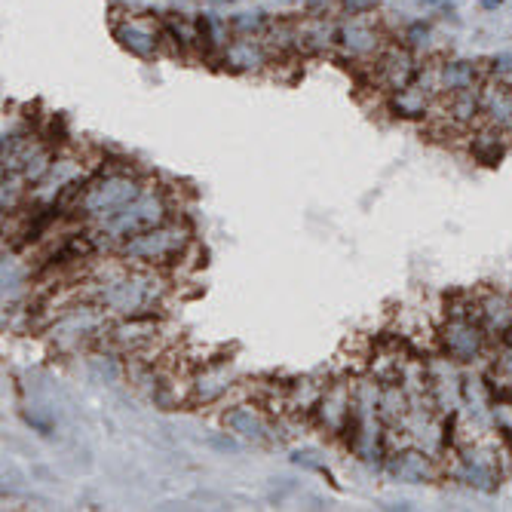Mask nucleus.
<instances>
[{
  "label": "nucleus",
  "instance_id": "obj_1",
  "mask_svg": "<svg viewBox=\"0 0 512 512\" xmlns=\"http://www.w3.org/2000/svg\"><path fill=\"white\" fill-rule=\"evenodd\" d=\"M163 295V283L154 276L151 267H138L123 276H114L99 289V304L120 316H151L154 304Z\"/></svg>",
  "mask_w": 512,
  "mask_h": 512
},
{
  "label": "nucleus",
  "instance_id": "obj_2",
  "mask_svg": "<svg viewBox=\"0 0 512 512\" xmlns=\"http://www.w3.org/2000/svg\"><path fill=\"white\" fill-rule=\"evenodd\" d=\"M142 194H145L142 181L132 178L123 169H111V172H102L99 181L86 184L74 209L83 212L86 218H96L102 224V221H108L111 215L126 209L132 200H138Z\"/></svg>",
  "mask_w": 512,
  "mask_h": 512
},
{
  "label": "nucleus",
  "instance_id": "obj_3",
  "mask_svg": "<svg viewBox=\"0 0 512 512\" xmlns=\"http://www.w3.org/2000/svg\"><path fill=\"white\" fill-rule=\"evenodd\" d=\"M188 227L178 224L175 218H166L163 224L145 230L132 240L123 243L120 255L138 267H163V264H175L184 255V246H188Z\"/></svg>",
  "mask_w": 512,
  "mask_h": 512
},
{
  "label": "nucleus",
  "instance_id": "obj_4",
  "mask_svg": "<svg viewBox=\"0 0 512 512\" xmlns=\"http://www.w3.org/2000/svg\"><path fill=\"white\" fill-rule=\"evenodd\" d=\"M169 218V206H166V200L163 197H154V194H142L138 200H132L126 209H120L117 215H111L108 221H102L99 227H102V234H108L111 240H120V243H126V240H132V237H138V234H145V230H151V227H157V224H163Z\"/></svg>",
  "mask_w": 512,
  "mask_h": 512
},
{
  "label": "nucleus",
  "instance_id": "obj_5",
  "mask_svg": "<svg viewBox=\"0 0 512 512\" xmlns=\"http://www.w3.org/2000/svg\"><path fill=\"white\" fill-rule=\"evenodd\" d=\"M439 344L442 353L451 362H476L485 353L488 332L479 319L470 316H448V322L439 329Z\"/></svg>",
  "mask_w": 512,
  "mask_h": 512
},
{
  "label": "nucleus",
  "instance_id": "obj_6",
  "mask_svg": "<svg viewBox=\"0 0 512 512\" xmlns=\"http://www.w3.org/2000/svg\"><path fill=\"white\" fill-rule=\"evenodd\" d=\"M457 479L467 482L470 488L491 494L500 485V470H497V460L488 451H470L460 457V467H457Z\"/></svg>",
  "mask_w": 512,
  "mask_h": 512
},
{
  "label": "nucleus",
  "instance_id": "obj_7",
  "mask_svg": "<svg viewBox=\"0 0 512 512\" xmlns=\"http://www.w3.org/2000/svg\"><path fill=\"white\" fill-rule=\"evenodd\" d=\"M417 77H421V65L414 62V56H411L408 50H390V53L381 59V65H378V80H381L390 92L411 86Z\"/></svg>",
  "mask_w": 512,
  "mask_h": 512
},
{
  "label": "nucleus",
  "instance_id": "obj_8",
  "mask_svg": "<svg viewBox=\"0 0 512 512\" xmlns=\"http://www.w3.org/2000/svg\"><path fill=\"white\" fill-rule=\"evenodd\" d=\"M387 473L408 485H424L433 479V463L424 451H399L387 460Z\"/></svg>",
  "mask_w": 512,
  "mask_h": 512
},
{
  "label": "nucleus",
  "instance_id": "obj_9",
  "mask_svg": "<svg viewBox=\"0 0 512 512\" xmlns=\"http://www.w3.org/2000/svg\"><path fill=\"white\" fill-rule=\"evenodd\" d=\"M114 34H117V40H120L123 50H129L132 56H138V59H151V56H157V43H160V37H157V31H154L151 25L138 22V19H126V22H120V25L114 28Z\"/></svg>",
  "mask_w": 512,
  "mask_h": 512
},
{
  "label": "nucleus",
  "instance_id": "obj_10",
  "mask_svg": "<svg viewBox=\"0 0 512 512\" xmlns=\"http://www.w3.org/2000/svg\"><path fill=\"white\" fill-rule=\"evenodd\" d=\"M433 83L439 92H448V96H454V92H467V89H479V68L473 62H442L436 71H433Z\"/></svg>",
  "mask_w": 512,
  "mask_h": 512
},
{
  "label": "nucleus",
  "instance_id": "obj_11",
  "mask_svg": "<svg viewBox=\"0 0 512 512\" xmlns=\"http://www.w3.org/2000/svg\"><path fill=\"white\" fill-rule=\"evenodd\" d=\"M479 96H482V114H485L488 126L512 129V86L488 83L479 89Z\"/></svg>",
  "mask_w": 512,
  "mask_h": 512
},
{
  "label": "nucleus",
  "instance_id": "obj_12",
  "mask_svg": "<svg viewBox=\"0 0 512 512\" xmlns=\"http://www.w3.org/2000/svg\"><path fill=\"white\" fill-rule=\"evenodd\" d=\"M430 92L433 89H424V83H411L405 89H396L390 96V111L399 117V120H424L430 114Z\"/></svg>",
  "mask_w": 512,
  "mask_h": 512
},
{
  "label": "nucleus",
  "instance_id": "obj_13",
  "mask_svg": "<svg viewBox=\"0 0 512 512\" xmlns=\"http://www.w3.org/2000/svg\"><path fill=\"white\" fill-rule=\"evenodd\" d=\"M479 319L488 335L503 338L512 329V301L500 292H491L479 301Z\"/></svg>",
  "mask_w": 512,
  "mask_h": 512
},
{
  "label": "nucleus",
  "instance_id": "obj_14",
  "mask_svg": "<svg viewBox=\"0 0 512 512\" xmlns=\"http://www.w3.org/2000/svg\"><path fill=\"white\" fill-rule=\"evenodd\" d=\"M503 129H497V126H488L485 132H479L473 142H470V154H473V160L479 163V166H488V169H494V166H500L503 163V157H506V142H503V135H500Z\"/></svg>",
  "mask_w": 512,
  "mask_h": 512
},
{
  "label": "nucleus",
  "instance_id": "obj_15",
  "mask_svg": "<svg viewBox=\"0 0 512 512\" xmlns=\"http://www.w3.org/2000/svg\"><path fill=\"white\" fill-rule=\"evenodd\" d=\"M224 65L230 71H258L261 65H267V53L258 40H237L224 50Z\"/></svg>",
  "mask_w": 512,
  "mask_h": 512
},
{
  "label": "nucleus",
  "instance_id": "obj_16",
  "mask_svg": "<svg viewBox=\"0 0 512 512\" xmlns=\"http://www.w3.org/2000/svg\"><path fill=\"white\" fill-rule=\"evenodd\" d=\"M224 424L234 430L237 436L243 439H252V442H264L267 439V424H264V417L252 408V405H240L234 411H227L224 414Z\"/></svg>",
  "mask_w": 512,
  "mask_h": 512
},
{
  "label": "nucleus",
  "instance_id": "obj_17",
  "mask_svg": "<svg viewBox=\"0 0 512 512\" xmlns=\"http://www.w3.org/2000/svg\"><path fill=\"white\" fill-rule=\"evenodd\" d=\"M341 43H344V50L350 56H368V53H375L378 50V31L375 28H368L362 22H350L347 28H341Z\"/></svg>",
  "mask_w": 512,
  "mask_h": 512
},
{
  "label": "nucleus",
  "instance_id": "obj_18",
  "mask_svg": "<svg viewBox=\"0 0 512 512\" xmlns=\"http://www.w3.org/2000/svg\"><path fill=\"white\" fill-rule=\"evenodd\" d=\"M227 390H230V378H227L224 365L206 368L203 375L194 381V399H197V402H215V399H221Z\"/></svg>",
  "mask_w": 512,
  "mask_h": 512
},
{
  "label": "nucleus",
  "instance_id": "obj_19",
  "mask_svg": "<svg viewBox=\"0 0 512 512\" xmlns=\"http://www.w3.org/2000/svg\"><path fill=\"white\" fill-rule=\"evenodd\" d=\"M500 371L506 375V381L512 384V329L500 338Z\"/></svg>",
  "mask_w": 512,
  "mask_h": 512
},
{
  "label": "nucleus",
  "instance_id": "obj_20",
  "mask_svg": "<svg viewBox=\"0 0 512 512\" xmlns=\"http://www.w3.org/2000/svg\"><path fill=\"white\" fill-rule=\"evenodd\" d=\"M264 25H267L264 13H243L240 19H234V28H240V31H258Z\"/></svg>",
  "mask_w": 512,
  "mask_h": 512
},
{
  "label": "nucleus",
  "instance_id": "obj_21",
  "mask_svg": "<svg viewBox=\"0 0 512 512\" xmlns=\"http://www.w3.org/2000/svg\"><path fill=\"white\" fill-rule=\"evenodd\" d=\"M375 4H378V0H344V7L350 10V16H359L365 10H375Z\"/></svg>",
  "mask_w": 512,
  "mask_h": 512
},
{
  "label": "nucleus",
  "instance_id": "obj_22",
  "mask_svg": "<svg viewBox=\"0 0 512 512\" xmlns=\"http://www.w3.org/2000/svg\"><path fill=\"white\" fill-rule=\"evenodd\" d=\"M408 37H411V43L421 46V43H427V40H430V28H424V25H414V28L408 31Z\"/></svg>",
  "mask_w": 512,
  "mask_h": 512
},
{
  "label": "nucleus",
  "instance_id": "obj_23",
  "mask_svg": "<svg viewBox=\"0 0 512 512\" xmlns=\"http://www.w3.org/2000/svg\"><path fill=\"white\" fill-rule=\"evenodd\" d=\"M494 71H497V74H512V56L494 59Z\"/></svg>",
  "mask_w": 512,
  "mask_h": 512
},
{
  "label": "nucleus",
  "instance_id": "obj_24",
  "mask_svg": "<svg viewBox=\"0 0 512 512\" xmlns=\"http://www.w3.org/2000/svg\"><path fill=\"white\" fill-rule=\"evenodd\" d=\"M421 4H427V7H442V10H451V7H454V0H421Z\"/></svg>",
  "mask_w": 512,
  "mask_h": 512
},
{
  "label": "nucleus",
  "instance_id": "obj_25",
  "mask_svg": "<svg viewBox=\"0 0 512 512\" xmlns=\"http://www.w3.org/2000/svg\"><path fill=\"white\" fill-rule=\"evenodd\" d=\"M479 4H482L485 10H497V7L503 4V0H479Z\"/></svg>",
  "mask_w": 512,
  "mask_h": 512
},
{
  "label": "nucleus",
  "instance_id": "obj_26",
  "mask_svg": "<svg viewBox=\"0 0 512 512\" xmlns=\"http://www.w3.org/2000/svg\"><path fill=\"white\" fill-rule=\"evenodd\" d=\"M227 4H230V0H227Z\"/></svg>",
  "mask_w": 512,
  "mask_h": 512
}]
</instances>
